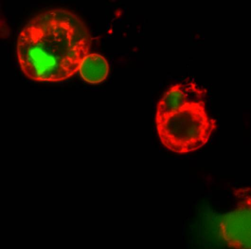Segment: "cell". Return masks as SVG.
<instances>
[{
  "label": "cell",
  "mask_w": 251,
  "mask_h": 249,
  "mask_svg": "<svg viewBox=\"0 0 251 249\" xmlns=\"http://www.w3.org/2000/svg\"><path fill=\"white\" fill-rule=\"evenodd\" d=\"M109 68L108 62L103 56L98 54L89 53L82 60L79 71L85 82L97 84L107 78Z\"/></svg>",
  "instance_id": "5"
},
{
  "label": "cell",
  "mask_w": 251,
  "mask_h": 249,
  "mask_svg": "<svg viewBox=\"0 0 251 249\" xmlns=\"http://www.w3.org/2000/svg\"><path fill=\"white\" fill-rule=\"evenodd\" d=\"M158 137L163 146L178 154L196 151L208 141L216 121L207 115L201 100L185 103L177 110L155 114Z\"/></svg>",
  "instance_id": "2"
},
{
  "label": "cell",
  "mask_w": 251,
  "mask_h": 249,
  "mask_svg": "<svg viewBox=\"0 0 251 249\" xmlns=\"http://www.w3.org/2000/svg\"><path fill=\"white\" fill-rule=\"evenodd\" d=\"M204 93L192 82L174 85L158 102L155 115L176 111L188 102L201 100Z\"/></svg>",
  "instance_id": "4"
},
{
  "label": "cell",
  "mask_w": 251,
  "mask_h": 249,
  "mask_svg": "<svg viewBox=\"0 0 251 249\" xmlns=\"http://www.w3.org/2000/svg\"><path fill=\"white\" fill-rule=\"evenodd\" d=\"M90 48L89 31L78 16L56 8L39 14L23 28L17 54L21 69L29 79L58 82L79 71Z\"/></svg>",
  "instance_id": "1"
},
{
  "label": "cell",
  "mask_w": 251,
  "mask_h": 249,
  "mask_svg": "<svg viewBox=\"0 0 251 249\" xmlns=\"http://www.w3.org/2000/svg\"><path fill=\"white\" fill-rule=\"evenodd\" d=\"M233 194L235 204L221 219L220 234L230 249H251V187Z\"/></svg>",
  "instance_id": "3"
}]
</instances>
